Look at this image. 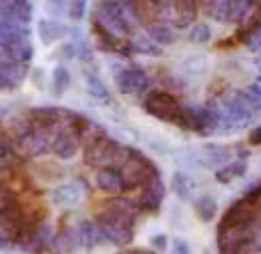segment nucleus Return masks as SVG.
<instances>
[{"instance_id": "1", "label": "nucleus", "mask_w": 261, "mask_h": 254, "mask_svg": "<svg viewBox=\"0 0 261 254\" xmlns=\"http://www.w3.org/2000/svg\"><path fill=\"white\" fill-rule=\"evenodd\" d=\"M208 108L216 112L218 128H243L254 119V108L248 103L243 92H227L216 99Z\"/></svg>"}, {"instance_id": "2", "label": "nucleus", "mask_w": 261, "mask_h": 254, "mask_svg": "<svg viewBox=\"0 0 261 254\" xmlns=\"http://www.w3.org/2000/svg\"><path fill=\"white\" fill-rule=\"evenodd\" d=\"M126 151H128V147L119 145L110 135H101L94 142L85 145V160L96 170L115 167V165H122V160L126 158Z\"/></svg>"}, {"instance_id": "3", "label": "nucleus", "mask_w": 261, "mask_h": 254, "mask_svg": "<svg viewBox=\"0 0 261 254\" xmlns=\"http://www.w3.org/2000/svg\"><path fill=\"white\" fill-rule=\"evenodd\" d=\"M96 224L103 232V238L113 245H126L133 241V220L110 209H101L96 213Z\"/></svg>"}, {"instance_id": "4", "label": "nucleus", "mask_w": 261, "mask_h": 254, "mask_svg": "<svg viewBox=\"0 0 261 254\" xmlns=\"http://www.w3.org/2000/svg\"><path fill=\"white\" fill-rule=\"evenodd\" d=\"M144 110L151 117L167 122V124H179L181 126V119H184V105L170 92H151L144 99Z\"/></svg>"}, {"instance_id": "5", "label": "nucleus", "mask_w": 261, "mask_h": 254, "mask_svg": "<svg viewBox=\"0 0 261 254\" xmlns=\"http://www.w3.org/2000/svg\"><path fill=\"white\" fill-rule=\"evenodd\" d=\"M119 174H122L126 188L128 186H142L144 181L156 177L158 167H153V163L144 154H140V151H135V149H128L126 158H124L122 165H119Z\"/></svg>"}, {"instance_id": "6", "label": "nucleus", "mask_w": 261, "mask_h": 254, "mask_svg": "<svg viewBox=\"0 0 261 254\" xmlns=\"http://www.w3.org/2000/svg\"><path fill=\"white\" fill-rule=\"evenodd\" d=\"M254 241V227H225L218 229V252L220 254H248Z\"/></svg>"}, {"instance_id": "7", "label": "nucleus", "mask_w": 261, "mask_h": 254, "mask_svg": "<svg viewBox=\"0 0 261 254\" xmlns=\"http://www.w3.org/2000/svg\"><path fill=\"white\" fill-rule=\"evenodd\" d=\"M85 124H83V126H69V124H60V126H55L53 128V147H50V151L62 160L73 158V156L78 154V149H81V133H83V128H85Z\"/></svg>"}, {"instance_id": "8", "label": "nucleus", "mask_w": 261, "mask_h": 254, "mask_svg": "<svg viewBox=\"0 0 261 254\" xmlns=\"http://www.w3.org/2000/svg\"><path fill=\"white\" fill-rule=\"evenodd\" d=\"M115 82H117L119 92L128 96H138L149 90V76L144 69L140 67H124L115 73Z\"/></svg>"}, {"instance_id": "9", "label": "nucleus", "mask_w": 261, "mask_h": 254, "mask_svg": "<svg viewBox=\"0 0 261 254\" xmlns=\"http://www.w3.org/2000/svg\"><path fill=\"white\" fill-rule=\"evenodd\" d=\"M165 200V183L161 181V174L151 177L149 181H144L140 186V197H138V206L144 211H158Z\"/></svg>"}, {"instance_id": "10", "label": "nucleus", "mask_w": 261, "mask_h": 254, "mask_svg": "<svg viewBox=\"0 0 261 254\" xmlns=\"http://www.w3.org/2000/svg\"><path fill=\"white\" fill-rule=\"evenodd\" d=\"M21 142H23V149L30 156H44L53 147V128L35 126L28 131V135L21 137Z\"/></svg>"}, {"instance_id": "11", "label": "nucleus", "mask_w": 261, "mask_h": 254, "mask_svg": "<svg viewBox=\"0 0 261 254\" xmlns=\"http://www.w3.org/2000/svg\"><path fill=\"white\" fill-rule=\"evenodd\" d=\"M28 76V67L9 58H0V92H12Z\"/></svg>"}, {"instance_id": "12", "label": "nucleus", "mask_w": 261, "mask_h": 254, "mask_svg": "<svg viewBox=\"0 0 261 254\" xmlns=\"http://www.w3.org/2000/svg\"><path fill=\"white\" fill-rule=\"evenodd\" d=\"M94 21H96V25H99L101 30H106L108 35L117 37V39H119V37H124V35H128V30H130L126 23L117 16V14L110 12V9L106 7V5H101V3H96Z\"/></svg>"}, {"instance_id": "13", "label": "nucleus", "mask_w": 261, "mask_h": 254, "mask_svg": "<svg viewBox=\"0 0 261 254\" xmlns=\"http://www.w3.org/2000/svg\"><path fill=\"white\" fill-rule=\"evenodd\" d=\"M85 195V183L83 181H67L60 183L53 190V204L55 206H73Z\"/></svg>"}, {"instance_id": "14", "label": "nucleus", "mask_w": 261, "mask_h": 254, "mask_svg": "<svg viewBox=\"0 0 261 254\" xmlns=\"http://www.w3.org/2000/svg\"><path fill=\"white\" fill-rule=\"evenodd\" d=\"M0 16L30 25L32 21V3L30 0H0Z\"/></svg>"}, {"instance_id": "15", "label": "nucleus", "mask_w": 261, "mask_h": 254, "mask_svg": "<svg viewBox=\"0 0 261 254\" xmlns=\"http://www.w3.org/2000/svg\"><path fill=\"white\" fill-rule=\"evenodd\" d=\"M73 236H76L78 247H96L106 241L101 227L96 224V220H83V222H78Z\"/></svg>"}, {"instance_id": "16", "label": "nucleus", "mask_w": 261, "mask_h": 254, "mask_svg": "<svg viewBox=\"0 0 261 254\" xmlns=\"http://www.w3.org/2000/svg\"><path fill=\"white\" fill-rule=\"evenodd\" d=\"M25 37H30V27L18 21H12V18L0 16V48H7Z\"/></svg>"}, {"instance_id": "17", "label": "nucleus", "mask_w": 261, "mask_h": 254, "mask_svg": "<svg viewBox=\"0 0 261 254\" xmlns=\"http://www.w3.org/2000/svg\"><path fill=\"white\" fill-rule=\"evenodd\" d=\"M37 35H39L41 44L53 46L55 41L64 39L67 27H64L60 21H55V18H41V21H37Z\"/></svg>"}, {"instance_id": "18", "label": "nucleus", "mask_w": 261, "mask_h": 254, "mask_svg": "<svg viewBox=\"0 0 261 254\" xmlns=\"http://www.w3.org/2000/svg\"><path fill=\"white\" fill-rule=\"evenodd\" d=\"M197 16V0H174V12H172V25L188 27L195 23Z\"/></svg>"}, {"instance_id": "19", "label": "nucleus", "mask_w": 261, "mask_h": 254, "mask_svg": "<svg viewBox=\"0 0 261 254\" xmlns=\"http://www.w3.org/2000/svg\"><path fill=\"white\" fill-rule=\"evenodd\" d=\"M94 183H96V188H101V190H106V192H122L124 188H126L122 174L115 167H99L96 170Z\"/></svg>"}, {"instance_id": "20", "label": "nucleus", "mask_w": 261, "mask_h": 254, "mask_svg": "<svg viewBox=\"0 0 261 254\" xmlns=\"http://www.w3.org/2000/svg\"><path fill=\"white\" fill-rule=\"evenodd\" d=\"M231 160L229 149L225 147H218V145H204L202 151H199V163L206 165V167L213 170H220L222 165H227Z\"/></svg>"}, {"instance_id": "21", "label": "nucleus", "mask_w": 261, "mask_h": 254, "mask_svg": "<svg viewBox=\"0 0 261 254\" xmlns=\"http://www.w3.org/2000/svg\"><path fill=\"white\" fill-rule=\"evenodd\" d=\"M147 27V37L153 41L156 46H170L176 41V30L172 23H163V21H153Z\"/></svg>"}, {"instance_id": "22", "label": "nucleus", "mask_w": 261, "mask_h": 254, "mask_svg": "<svg viewBox=\"0 0 261 254\" xmlns=\"http://www.w3.org/2000/svg\"><path fill=\"white\" fill-rule=\"evenodd\" d=\"M99 3L106 5L110 12L117 14V16L122 18V21L126 23L128 27L138 25V18H135V9H133V0H99Z\"/></svg>"}, {"instance_id": "23", "label": "nucleus", "mask_w": 261, "mask_h": 254, "mask_svg": "<svg viewBox=\"0 0 261 254\" xmlns=\"http://www.w3.org/2000/svg\"><path fill=\"white\" fill-rule=\"evenodd\" d=\"M3 50H5V58L14 60V62H21V64H28L32 60V55H35V46H32L30 37H25V39L16 41V44L7 46Z\"/></svg>"}, {"instance_id": "24", "label": "nucleus", "mask_w": 261, "mask_h": 254, "mask_svg": "<svg viewBox=\"0 0 261 254\" xmlns=\"http://www.w3.org/2000/svg\"><path fill=\"white\" fill-rule=\"evenodd\" d=\"M229 3L231 0H199L204 12L218 23H229Z\"/></svg>"}, {"instance_id": "25", "label": "nucleus", "mask_w": 261, "mask_h": 254, "mask_svg": "<svg viewBox=\"0 0 261 254\" xmlns=\"http://www.w3.org/2000/svg\"><path fill=\"white\" fill-rule=\"evenodd\" d=\"M257 5H259V0H231L229 3V23L243 25Z\"/></svg>"}, {"instance_id": "26", "label": "nucleus", "mask_w": 261, "mask_h": 254, "mask_svg": "<svg viewBox=\"0 0 261 254\" xmlns=\"http://www.w3.org/2000/svg\"><path fill=\"white\" fill-rule=\"evenodd\" d=\"M172 188H174V195L179 197L181 202L193 200L195 181H193V177H188L186 172H174V177H172Z\"/></svg>"}, {"instance_id": "27", "label": "nucleus", "mask_w": 261, "mask_h": 254, "mask_svg": "<svg viewBox=\"0 0 261 254\" xmlns=\"http://www.w3.org/2000/svg\"><path fill=\"white\" fill-rule=\"evenodd\" d=\"M245 170H248V163H245V160H229V163L222 165L220 170H216V179L220 183H231L234 179L243 177Z\"/></svg>"}, {"instance_id": "28", "label": "nucleus", "mask_w": 261, "mask_h": 254, "mask_svg": "<svg viewBox=\"0 0 261 254\" xmlns=\"http://www.w3.org/2000/svg\"><path fill=\"white\" fill-rule=\"evenodd\" d=\"M133 9H135V18L142 25L158 21L156 16V0H133Z\"/></svg>"}, {"instance_id": "29", "label": "nucleus", "mask_w": 261, "mask_h": 254, "mask_svg": "<svg viewBox=\"0 0 261 254\" xmlns=\"http://www.w3.org/2000/svg\"><path fill=\"white\" fill-rule=\"evenodd\" d=\"M103 209H110V211H115V213H122L130 220H135V215L140 213V206L133 204L130 200H126V197H113V200L106 202Z\"/></svg>"}, {"instance_id": "30", "label": "nucleus", "mask_w": 261, "mask_h": 254, "mask_svg": "<svg viewBox=\"0 0 261 254\" xmlns=\"http://www.w3.org/2000/svg\"><path fill=\"white\" fill-rule=\"evenodd\" d=\"M216 211H218V202L213 200L211 195L197 197V202H195V213H197V218L202 220V222H211V220L216 218Z\"/></svg>"}, {"instance_id": "31", "label": "nucleus", "mask_w": 261, "mask_h": 254, "mask_svg": "<svg viewBox=\"0 0 261 254\" xmlns=\"http://www.w3.org/2000/svg\"><path fill=\"white\" fill-rule=\"evenodd\" d=\"M53 94L55 96H62L64 92L69 90V85H71V73H69V69L64 67V64H60V67L53 69Z\"/></svg>"}, {"instance_id": "32", "label": "nucleus", "mask_w": 261, "mask_h": 254, "mask_svg": "<svg viewBox=\"0 0 261 254\" xmlns=\"http://www.w3.org/2000/svg\"><path fill=\"white\" fill-rule=\"evenodd\" d=\"M85 85H87V92H90L92 96H94L96 101H110V92L108 87L101 82L99 76H94V73H87L85 78Z\"/></svg>"}, {"instance_id": "33", "label": "nucleus", "mask_w": 261, "mask_h": 254, "mask_svg": "<svg viewBox=\"0 0 261 254\" xmlns=\"http://www.w3.org/2000/svg\"><path fill=\"white\" fill-rule=\"evenodd\" d=\"M130 48H133L135 53L149 55V58H156V55H161V53H163V48H158V46L153 44V41L149 39L147 35H144V37H135V39L130 41Z\"/></svg>"}, {"instance_id": "34", "label": "nucleus", "mask_w": 261, "mask_h": 254, "mask_svg": "<svg viewBox=\"0 0 261 254\" xmlns=\"http://www.w3.org/2000/svg\"><path fill=\"white\" fill-rule=\"evenodd\" d=\"M186 37H188V41H193V44H206V41L211 39V27H208L206 23H193V25H188Z\"/></svg>"}, {"instance_id": "35", "label": "nucleus", "mask_w": 261, "mask_h": 254, "mask_svg": "<svg viewBox=\"0 0 261 254\" xmlns=\"http://www.w3.org/2000/svg\"><path fill=\"white\" fill-rule=\"evenodd\" d=\"M184 69L193 76H202L208 69V58L206 55H190V58L184 60Z\"/></svg>"}, {"instance_id": "36", "label": "nucleus", "mask_w": 261, "mask_h": 254, "mask_svg": "<svg viewBox=\"0 0 261 254\" xmlns=\"http://www.w3.org/2000/svg\"><path fill=\"white\" fill-rule=\"evenodd\" d=\"M94 30H96V39H99L101 50H119V39H117V37L108 35V32H106V30H101L99 25H96Z\"/></svg>"}, {"instance_id": "37", "label": "nucleus", "mask_w": 261, "mask_h": 254, "mask_svg": "<svg viewBox=\"0 0 261 254\" xmlns=\"http://www.w3.org/2000/svg\"><path fill=\"white\" fill-rule=\"evenodd\" d=\"M172 12H174V0H156V16L163 23H172Z\"/></svg>"}, {"instance_id": "38", "label": "nucleus", "mask_w": 261, "mask_h": 254, "mask_svg": "<svg viewBox=\"0 0 261 254\" xmlns=\"http://www.w3.org/2000/svg\"><path fill=\"white\" fill-rule=\"evenodd\" d=\"M85 9H87V0H69L67 14H69V18H71V21H83Z\"/></svg>"}, {"instance_id": "39", "label": "nucleus", "mask_w": 261, "mask_h": 254, "mask_svg": "<svg viewBox=\"0 0 261 254\" xmlns=\"http://www.w3.org/2000/svg\"><path fill=\"white\" fill-rule=\"evenodd\" d=\"M243 94H245L248 103L252 105L254 110H261V82H252V85H250Z\"/></svg>"}, {"instance_id": "40", "label": "nucleus", "mask_w": 261, "mask_h": 254, "mask_svg": "<svg viewBox=\"0 0 261 254\" xmlns=\"http://www.w3.org/2000/svg\"><path fill=\"white\" fill-rule=\"evenodd\" d=\"M245 44H248V48H250V50L259 53V50H261V25H259L254 32H250L248 39H245Z\"/></svg>"}, {"instance_id": "41", "label": "nucleus", "mask_w": 261, "mask_h": 254, "mask_svg": "<svg viewBox=\"0 0 261 254\" xmlns=\"http://www.w3.org/2000/svg\"><path fill=\"white\" fill-rule=\"evenodd\" d=\"M172 252L174 254H190V247L184 238H174V241H172Z\"/></svg>"}, {"instance_id": "42", "label": "nucleus", "mask_w": 261, "mask_h": 254, "mask_svg": "<svg viewBox=\"0 0 261 254\" xmlns=\"http://www.w3.org/2000/svg\"><path fill=\"white\" fill-rule=\"evenodd\" d=\"M14 160V154H12V149L9 147H5V145H0V167H5V165H9Z\"/></svg>"}, {"instance_id": "43", "label": "nucleus", "mask_w": 261, "mask_h": 254, "mask_svg": "<svg viewBox=\"0 0 261 254\" xmlns=\"http://www.w3.org/2000/svg\"><path fill=\"white\" fill-rule=\"evenodd\" d=\"M46 3H48V7L53 9L55 14H62L64 7H69V0H46Z\"/></svg>"}, {"instance_id": "44", "label": "nucleus", "mask_w": 261, "mask_h": 254, "mask_svg": "<svg viewBox=\"0 0 261 254\" xmlns=\"http://www.w3.org/2000/svg\"><path fill=\"white\" fill-rule=\"evenodd\" d=\"M151 245L153 247H156V250H167V236H165V234H158V236H153L151 238Z\"/></svg>"}, {"instance_id": "45", "label": "nucleus", "mask_w": 261, "mask_h": 254, "mask_svg": "<svg viewBox=\"0 0 261 254\" xmlns=\"http://www.w3.org/2000/svg\"><path fill=\"white\" fill-rule=\"evenodd\" d=\"M250 142H252V145H261V126H257L250 133Z\"/></svg>"}, {"instance_id": "46", "label": "nucleus", "mask_w": 261, "mask_h": 254, "mask_svg": "<svg viewBox=\"0 0 261 254\" xmlns=\"http://www.w3.org/2000/svg\"><path fill=\"white\" fill-rule=\"evenodd\" d=\"M119 254H153V252H149V250H140V247H138V250H122Z\"/></svg>"}, {"instance_id": "47", "label": "nucleus", "mask_w": 261, "mask_h": 254, "mask_svg": "<svg viewBox=\"0 0 261 254\" xmlns=\"http://www.w3.org/2000/svg\"><path fill=\"white\" fill-rule=\"evenodd\" d=\"M254 64H261V50L257 53V60H254Z\"/></svg>"}, {"instance_id": "48", "label": "nucleus", "mask_w": 261, "mask_h": 254, "mask_svg": "<svg viewBox=\"0 0 261 254\" xmlns=\"http://www.w3.org/2000/svg\"><path fill=\"white\" fill-rule=\"evenodd\" d=\"M257 69H259V73H261V64H257Z\"/></svg>"}]
</instances>
